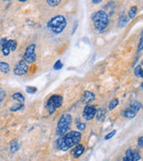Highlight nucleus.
Returning <instances> with one entry per match:
<instances>
[{
  "label": "nucleus",
  "instance_id": "nucleus-28",
  "mask_svg": "<svg viewBox=\"0 0 143 161\" xmlns=\"http://www.w3.org/2000/svg\"><path fill=\"white\" fill-rule=\"evenodd\" d=\"M77 129H78L79 131H83V130H85V129H86V124L79 122V124H77Z\"/></svg>",
  "mask_w": 143,
  "mask_h": 161
},
{
  "label": "nucleus",
  "instance_id": "nucleus-32",
  "mask_svg": "<svg viewBox=\"0 0 143 161\" xmlns=\"http://www.w3.org/2000/svg\"><path fill=\"white\" fill-rule=\"evenodd\" d=\"M138 145H139V147H142L143 146V137L142 136H141V137L138 139Z\"/></svg>",
  "mask_w": 143,
  "mask_h": 161
},
{
  "label": "nucleus",
  "instance_id": "nucleus-13",
  "mask_svg": "<svg viewBox=\"0 0 143 161\" xmlns=\"http://www.w3.org/2000/svg\"><path fill=\"white\" fill-rule=\"evenodd\" d=\"M11 97H12L13 99L18 101V102L21 103V104H24V102H25V98H24V96H23L21 93H20V92L13 93V94L11 95Z\"/></svg>",
  "mask_w": 143,
  "mask_h": 161
},
{
  "label": "nucleus",
  "instance_id": "nucleus-17",
  "mask_svg": "<svg viewBox=\"0 0 143 161\" xmlns=\"http://www.w3.org/2000/svg\"><path fill=\"white\" fill-rule=\"evenodd\" d=\"M10 71V65L9 64L5 62H0V72L3 73H8Z\"/></svg>",
  "mask_w": 143,
  "mask_h": 161
},
{
  "label": "nucleus",
  "instance_id": "nucleus-4",
  "mask_svg": "<svg viewBox=\"0 0 143 161\" xmlns=\"http://www.w3.org/2000/svg\"><path fill=\"white\" fill-rule=\"evenodd\" d=\"M73 123V117L70 114H64L60 117L58 123H57V127H56V134L58 136H63L70 129L71 125Z\"/></svg>",
  "mask_w": 143,
  "mask_h": 161
},
{
  "label": "nucleus",
  "instance_id": "nucleus-26",
  "mask_svg": "<svg viewBox=\"0 0 143 161\" xmlns=\"http://www.w3.org/2000/svg\"><path fill=\"white\" fill-rule=\"evenodd\" d=\"M47 3L50 6H57L61 3V1L60 0H47Z\"/></svg>",
  "mask_w": 143,
  "mask_h": 161
},
{
  "label": "nucleus",
  "instance_id": "nucleus-11",
  "mask_svg": "<svg viewBox=\"0 0 143 161\" xmlns=\"http://www.w3.org/2000/svg\"><path fill=\"white\" fill-rule=\"evenodd\" d=\"M7 41H8V39L6 38H2L0 39V49H1V51L3 53V55L5 56H8L10 54V52H11L10 48L7 46Z\"/></svg>",
  "mask_w": 143,
  "mask_h": 161
},
{
  "label": "nucleus",
  "instance_id": "nucleus-31",
  "mask_svg": "<svg viewBox=\"0 0 143 161\" xmlns=\"http://www.w3.org/2000/svg\"><path fill=\"white\" fill-rule=\"evenodd\" d=\"M143 48V39L142 37L140 39V42H139V47H138V50L139 51H142Z\"/></svg>",
  "mask_w": 143,
  "mask_h": 161
},
{
  "label": "nucleus",
  "instance_id": "nucleus-16",
  "mask_svg": "<svg viewBox=\"0 0 143 161\" xmlns=\"http://www.w3.org/2000/svg\"><path fill=\"white\" fill-rule=\"evenodd\" d=\"M106 114H107V110L102 108H99V110H97L95 116H97V119H98L99 121H100V120H103V119L105 118Z\"/></svg>",
  "mask_w": 143,
  "mask_h": 161
},
{
  "label": "nucleus",
  "instance_id": "nucleus-30",
  "mask_svg": "<svg viewBox=\"0 0 143 161\" xmlns=\"http://www.w3.org/2000/svg\"><path fill=\"white\" fill-rule=\"evenodd\" d=\"M4 98H5V91L0 88V103L4 100Z\"/></svg>",
  "mask_w": 143,
  "mask_h": 161
},
{
  "label": "nucleus",
  "instance_id": "nucleus-35",
  "mask_svg": "<svg viewBox=\"0 0 143 161\" xmlns=\"http://www.w3.org/2000/svg\"><path fill=\"white\" fill-rule=\"evenodd\" d=\"M123 161H129V160H128V158H127V157H125V156H124V158L123 159Z\"/></svg>",
  "mask_w": 143,
  "mask_h": 161
},
{
  "label": "nucleus",
  "instance_id": "nucleus-36",
  "mask_svg": "<svg viewBox=\"0 0 143 161\" xmlns=\"http://www.w3.org/2000/svg\"><path fill=\"white\" fill-rule=\"evenodd\" d=\"M19 2H20V3H25L26 0H19Z\"/></svg>",
  "mask_w": 143,
  "mask_h": 161
},
{
  "label": "nucleus",
  "instance_id": "nucleus-23",
  "mask_svg": "<svg viewBox=\"0 0 143 161\" xmlns=\"http://www.w3.org/2000/svg\"><path fill=\"white\" fill-rule=\"evenodd\" d=\"M23 108V104H21V103H16V104H13V106H11L10 108V111L11 112H16L20 109H21Z\"/></svg>",
  "mask_w": 143,
  "mask_h": 161
},
{
  "label": "nucleus",
  "instance_id": "nucleus-25",
  "mask_svg": "<svg viewBox=\"0 0 143 161\" xmlns=\"http://www.w3.org/2000/svg\"><path fill=\"white\" fill-rule=\"evenodd\" d=\"M37 91H38V89L36 87H33V86H27L26 87V91L29 94H35L37 92Z\"/></svg>",
  "mask_w": 143,
  "mask_h": 161
},
{
  "label": "nucleus",
  "instance_id": "nucleus-8",
  "mask_svg": "<svg viewBox=\"0 0 143 161\" xmlns=\"http://www.w3.org/2000/svg\"><path fill=\"white\" fill-rule=\"evenodd\" d=\"M96 112H97V109L95 108V106H92V105H86L84 109H83V113H82V116L84 117L85 120L87 121H90L91 119L94 118L95 115H96Z\"/></svg>",
  "mask_w": 143,
  "mask_h": 161
},
{
  "label": "nucleus",
  "instance_id": "nucleus-3",
  "mask_svg": "<svg viewBox=\"0 0 143 161\" xmlns=\"http://www.w3.org/2000/svg\"><path fill=\"white\" fill-rule=\"evenodd\" d=\"M92 21L94 22L95 29L100 32L103 31L107 27L108 22H109L108 15L103 10H99V11L96 12L92 16Z\"/></svg>",
  "mask_w": 143,
  "mask_h": 161
},
{
  "label": "nucleus",
  "instance_id": "nucleus-7",
  "mask_svg": "<svg viewBox=\"0 0 143 161\" xmlns=\"http://www.w3.org/2000/svg\"><path fill=\"white\" fill-rule=\"evenodd\" d=\"M28 72H29V65L23 59L20 60L13 68V73L17 76L24 75Z\"/></svg>",
  "mask_w": 143,
  "mask_h": 161
},
{
  "label": "nucleus",
  "instance_id": "nucleus-20",
  "mask_svg": "<svg viewBox=\"0 0 143 161\" xmlns=\"http://www.w3.org/2000/svg\"><path fill=\"white\" fill-rule=\"evenodd\" d=\"M19 150V144H18V141L14 140L11 142V146H10V151L11 153H15L17 151Z\"/></svg>",
  "mask_w": 143,
  "mask_h": 161
},
{
  "label": "nucleus",
  "instance_id": "nucleus-27",
  "mask_svg": "<svg viewBox=\"0 0 143 161\" xmlns=\"http://www.w3.org/2000/svg\"><path fill=\"white\" fill-rule=\"evenodd\" d=\"M63 66H64V65H63L62 61L61 60H57L56 62V64L54 65V69L55 70H60V69L63 68Z\"/></svg>",
  "mask_w": 143,
  "mask_h": 161
},
{
  "label": "nucleus",
  "instance_id": "nucleus-12",
  "mask_svg": "<svg viewBox=\"0 0 143 161\" xmlns=\"http://www.w3.org/2000/svg\"><path fill=\"white\" fill-rule=\"evenodd\" d=\"M125 157L128 158L129 161H139L141 160V155L139 154V152L133 151V150H127Z\"/></svg>",
  "mask_w": 143,
  "mask_h": 161
},
{
  "label": "nucleus",
  "instance_id": "nucleus-5",
  "mask_svg": "<svg viewBox=\"0 0 143 161\" xmlns=\"http://www.w3.org/2000/svg\"><path fill=\"white\" fill-rule=\"evenodd\" d=\"M63 101H64V99L61 95H57V94L52 95L46 103V108L48 113L51 115L57 108H60L63 105Z\"/></svg>",
  "mask_w": 143,
  "mask_h": 161
},
{
  "label": "nucleus",
  "instance_id": "nucleus-21",
  "mask_svg": "<svg viewBox=\"0 0 143 161\" xmlns=\"http://www.w3.org/2000/svg\"><path fill=\"white\" fill-rule=\"evenodd\" d=\"M118 104H119V100H118V99H112V100L110 101V103H109L108 109H109L110 111L114 110V109H115V108L118 106Z\"/></svg>",
  "mask_w": 143,
  "mask_h": 161
},
{
  "label": "nucleus",
  "instance_id": "nucleus-14",
  "mask_svg": "<svg viewBox=\"0 0 143 161\" xmlns=\"http://www.w3.org/2000/svg\"><path fill=\"white\" fill-rule=\"evenodd\" d=\"M141 108H142V103H141L140 101L134 100V101H133V102L131 103L130 108H129V109H131V110L134 111L135 113H137V112L140 111Z\"/></svg>",
  "mask_w": 143,
  "mask_h": 161
},
{
  "label": "nucleus",
  "instance_id": "nucleus-1",
  "mask_svg": "<svg viewBox=\"0 0 143 161\" xmlns=\"http://www.w3.org/2000/svg\"><path fill=\"white\" fill-rule=\"evenodd\" d=\"M82 134L77 131H72L70 133H66L64 135L60 136V138L57 140L56 146L57 149L62 151H66L73 148V146L79 144V142L82 141Z\"/></svg>",
  "mask_w": 143,
  "mask_h": 161
},
{
  "label": "nucleus",
  "instance_id": "nucleus-33",
  "mask_svg": "<svg viewBox=\"0 0 143 161\" xmlns=\"http://www.w3.org/2000/svg\"><path fill=\"white\" fill-rule=\"evenodd\" d=\"M77 24H78V22H77V21H75V22H74V24H73V32H72V34H73V33H74V31H75L76 28H77Z\"/></svg>",
  "mask_w": 143,
  "mask_h": 161
},
{
  "label": "nucleus",
  "instance_id": "nucleus-34",
  "mask_svg": "<svg viewBox=\"0 0 143 161\" xmlns=\"http://www.w3.org/2000/svg\"><path fill=\"white\" fill-rule=\"evenodd\" d=\"M102 1L101 0H92V4H100Z\"/></svg>",
  "mask_w": 143,
  "mask_h": 161
},
{
  "label": "nucleus",
  "instance_id": "nucleus-29",
  "mask_svg": "<svg viewBox=\"0 0 143 161\" xmlns=\"http://www.w3.org/2000/svg\"><path fill=\"white\" fill-rule=\"evenodd\" d=\"M116 134V130H114V131H112L111 133H109V134H107L106 136H105V140H109V139H111L115 134Z\"/></svg>",
  "mask_w": 143,
  "mask_h": 161
},
{
  "label": "nucleus",
  "instance_id": "nucleus-24",
  "mask_svg": "<svg viewBox=\"0 0 143 161\" xmlns=\"http://www.w3.org/2000/svg\"><path fill=\"white\" fill-rule=\"evenodd\" d=\"M134 75L136 77H140L142 78V65H137L134 69Z\"/></svg>",
  "mask_w": 143,
  "mask_h": 161
},
{
  "label": "nucleus",
  "instance_id": "nucleus-6",
  "mask_svg": "<svg viewBox=\"0 0 143 161\" xmlns=\"http://www.w3.org/2000/svg\"><path fill=\"white\" fill-rule=\"evenodd\" d=\"M35 49H36V45L35 44H30L26 47L24 55H23V60L27 64H32V63H34L36 61L37 55H36Z\"/></svg>",
  "mask_w": 143,
  "mask_h": 161
},
{
  "label": "nucleus",
  "instance_id": "nucleus-18",
  "mask_svg": "<svg viewBox=\"0 0 143 161\" xmlns=\"http://www.w3.org/2000/svg\"><path fill=\"white\" fill-rule=\"evenodd\" d=\"M128 23V17H126L125 15H123L119 18L118 20V25L120 28H123V27H125Z\"/></svg>",
  "mask_w": 143,
  "mask_h": 161
},
{
  "label": "nucleus",
  "instance_id": "nucleus-15",
  "mask_svg": "<svg viewBox=\"0 0 143 161\" xmlns=\"http://www.w3.org/2000/svg\"><path fill=\"white\" fill-rule=\"evenodd\" d=\"M137 13H138V8H137V6H135V5L132 6V7L129 9V11H128V19L133 20V19L136 17Z\"/></svg>",
  "mask_w": 143,
  "mask_h": 161
},
{
  "label": "nucleus",
  "instance_id": "nucleus-10",
  "mask_svg": "<svg viewBox=\"0 0 143 161\" xmlns=\"http://www.w3.org/2000/svg\"><path fill=\"white\" fill-rule=\"evenodd\" d=\"M84 152V146L82 144H77L76 147H74L71 151V154L74 157V159H79Z\"/></svg>",
  "mask_w": 143,
  "mask_h": 161
},
{
  "label": "nucleus",
  "instance_id": "nucleus-22",
  "mask_svg": "<svg viewBox=\"0 0 143 161\" xmlns=\"http://www.w3.org/2000/svg\"><path fill=\"white\" fill-rule=\"evenodd\" d=\"M136 114L137 113H135L134 111H133L131 109H127L124 112V116L126 118H128V119H133V118H134L136 116Z\"/></svg>",
  "mask_w": 143,
  "mask_h": 161
},
{
  "label": "nucleus",
  "instance_id": "nucleus-9",
  "mask_svg": "<svg viewBox=\"0 0 143 161\" xmlns=\"http://www.w3.org/2000/svg\"><path fill=\"white\" fill-rule=\"evenodd\" d=\"M94 99H95V94H94L93 92L90 91H85L83 92L82 96L81 101H82V104L87 105V104L92 102Z\"/></svg>",
  "mask_w": 143,
  "mask_h": 161
},
{
  "label": "nucleus",
  "instance_id": "nucleus-19",
  "mask_svg": "<svg viewBox=\"0 0 143 161\" xmlns=\"http://www.w3.org/2000/svg\"><path fill=\"white\" fill-rule=\"evenodd\" d=\"M7 46L10 48V51H15L17 48V42L13 39H8Z\"/></svg>",
  "mask_w": 143,
  "mask_h": 161
},
{
  "label": "nucleus",
  "instance_id": "nucleus-2",
  "mask_svg": "<svg viewBox=\"0 0 143 161\" xmlns=\"http://www.w3.org/2000/svg\"><path fill=\"white\" fill-rule=\"evenodd\" d=\"M67 21L64 15H56L47 22V28L55 34L61 33L66 27Z\"/></svg>",
  "mask_w": 143,
  "mask_h": 161
}]
</instances>
